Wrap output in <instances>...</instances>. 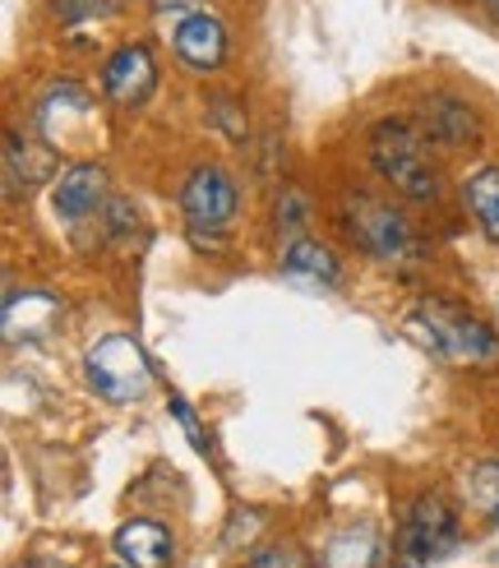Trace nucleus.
Returning a JSON list of instances; mask_svg holds the SVG:
<instances>
[{"instance_id":"1","label":"nucleus","mask_w":499,"mask_h":568,"mask_svg":"<svg viewBox=\"0 0 499 568\" xmlns=\"http://www.w3.org/2000/svg\"><path fill=\"white\" fill-rule=\"evenodd\" d=\"M370 162L388 185L411 199V204H435L439 199V172H435V162L426 153V134H416L407 121L375 125Z\"/></svg>"},{"instance_id":"2","label":"nucleus","mask_w":499,"mask_h":568,"mask_svg":"<svg viewBox=\"0 0 499 568\" xmlns=\"http://www.w3.org/2000/svg\"><path fill=\"white\" fill-rule=\"evenodd\" d=\"M411 333L421 337V347L435 352L449 365H467V371H486L499 361V337L467 310L454 305H426L411 315Z\"/></svg>"},{"instance_id":"3","label":"nucleus","mask_w":499,"mask_h":568,"mask_svg":"<svg viewBox=\"0 0 499 568\" xmlns=\"http://www.w3.org/2000/svg\"><path fill=\"white\" fill-rule=\"evenodd\" d=\"M83 371H89V384L106 403H134L153 388V365L130 333H106L83 361Z\"/></svg>"},{"instance_id":"4","label":"nucleus","mask_w":499,"mask_h":568,"mask_svg":"<svg viewBox=\"0 0 499 568\" xmlns=\"http://www.w3.org/2000/svg\"><path fill=\"white\" fill-rule=\"evenodd\" d=\"M454 541H458V508L444 495H421L398 527V555L407 568L439 559Z\"/></svg>"},{"instance_id":"5","label":"nucleus","mask_w":499,"mask_h":568,"mask_svg":"<svg viewBox=\"0 0 499 568\" xmlns=\"http://www.w3.org/2000/svg\"><path fill=\"white\" fill-rule=\"evenodd\" d=\"M347 232L352 241L370 254V260L379 264H398L411 254V232H407V222L403 213H394L388 204H379V199L370 194H347Z\"/></svg>"},{"instance_id":"6","label":"nucleus","mask_w":499,"mask_h":568,"mask_svg":"<svg viewBox=\"0 0 499 568\" xmlns=\"http://www.w3.org/2000/svg\"><path fill=\"white\" fill-rule=\"evenodd\" d=\"M236 204H241V190L222 166H194L181 185V209L194 232H227Z\"/></svg>"},{"instance_id":"7","label":"nucleus","mask_w":499,"mask_h":568,"mask_svg":"<svg viewBox=\"0 0 499 568\" xmlns=\"http://www.w3.org/2000/svg\"><path fill=\"white\" fill-rule=\"evenodd\" d=\"M106 204V172L93 162H74L55 176V190H51V209L65 226H83L89 217H98Z\"/></svg>"},{"instance_id":"8","label":"nucleus","mask_w":499,"mask_h":568,"mask_svg":"<svg viewBox=\"0 0 499 568\" xmlns=\"http://www.w3.org/2000/svg\"><path fill=\"white\" fill-rule=\"evenodd\" d=\"M172 47L190 70L208 74V70H217L222 61H227V23H222L217 14H208V10H190L172 28Z\"/></svg>"},{"instance_id":"9","label":"nucleus","mask_w":499,"mask_h":568,"mask_svg":"<svg viewBox=\"0 0 499 568\" xmlns=\"http://www.w3.org/2000/svg\"><path fill=\"white\" fill-rule=\"evenodd\" d=\"M102 89L116 106H144L149 93L157 89V65L149 47H121L111 61L102 65Z\"/></svg>"},{"instance_id":"10","label":"nucleus","mask_w":499,"mask_h":568,"mask_svg":"<svg viewBox=\"0 0 499 568\" xmlns=\"http://www.w3.org/2000/svg\"><path fill=\"white\" fill-rule=\"evenodd\" d=\"M111 546H116L121 564H130V568H166V564H172V555H176L172 531H166L162 523H149V518L125 523Z\"/></svg>"},{"instance_id":"11","label":"nucleus","mask_w":499,"mask_h":568,"mask_svg":"<svg viewBox=\"0 0 499 568\" xmlns=\"http://www.w3.org/2000/svg\"><path fill=\"white\" fill-rule=\"evenodd\" d=\"M421 125H426L430 144H467V139H477V116H471V106H462L454 98L426 102Z\"/></svg>"},{"instance_id":"12","label":"nucleus","mask_w":499,"mask_h":568,"mask_svg":"<svg viewBox=\"0 0 499 568\" xmlns=\"http://www.w3.org/2000/svg\"><path fill=\"white\" fill-rule=\"evenodd\" d=\"M319 564L324 568H379V536L370 527H347L338 536H328Z\"/></svg>"},{"instance_id":"13","label":"nucleus","mask_w":499,"mask_h":568,"mask_svg":"<svg viewBox=\"0 0 499 568\" xmlns=\"http://www.w3.org/2000/svg\"><path fill=\"white\" fill-rule=\"evenodd\" d=\"M283 268L296 273V277H315V282H338V260L333 250L310 241V236H292L287 250H283Z\"/></svg>"},{"instance_id":"14","label":"nucleus","mask_w":499,"mask_h":568,"mask_svg":"<svg viewBox=\"0 0 499 568\" xmlns=\"http://www.w3.org/2000/svg\"><path fill=\"white\" fill-rule=\"evenodd\" d=\"M462 199H467L471 217H477V226L499 245V166H486V172L471 176L462 185Z\"/></svg>"},{"instance_id":"15","label":"nucleus","mask_w":499,"mask_h":568,"mask_svg":"<svg viewBox=\"0 0 499 568\" xmlns=\"http://www.w3.org/2000/svg\"><path fill=\"white\" fill-rule=\"evenodd\" d=\"M467 495L477 504V514H486L490 523H499V463H481L467 476Z\"/></svg>"},{"instance_id":"16","label":"nucleus","mask_w":499,"mask_h":568,"mask_svg":"<svg viewBox=\"0 0 499 568\" xmlns=\"http://www.w3.org/2000/svg\"><path fill=\"white\" fill-rule=\"evenodd\" d=\"M245 568H315V559L305 555L296 541H273V546H264L255 559H249Z\"/></svg>"},{"instance_id":"17","label":"nucleus","mask_w":499,"mask_h":568,"mask_svg":"<svg viewBox=\"0 0 499 568\" xmlns=\"http://www.w3.org/2000/svg\"><path fill=\"white\" fill-rule=\"evenodd\" d=\"M305 199L296 194V190H283V199H277V232H287V236H296L301 226H305Z\"/></svg>"},{"instance_id":"18","label":"nucleus","mask_w":499,"mask_h":568,"mask_svg":"<svg viewBox=\"0 0 499 568\" xmlns=\"http://www.w3.org/2000/svg\"><path fill=\"white\" fill-rule=\"evenodd\" d=\"M55 14L61 19H106V14H116V6L111 0H55Z\"/></svg>"},{"instance_id":"19","label":"nucleus","mask_w":499,"mask_h":568,"mask_svg":"<svg viewBox=\"0 0 499 568\" xmlns=\"http://www.w3.org/2000/svg\"><path fill=\"white\" fill-rule=\"evenodd\" d=\"M208 106H213V121H217L222 130H227L232 139H241V134H245V125L236 121V102H232V98H208Z\"/></svg>"},{"instance_id":"20","label":"nucleus","mask_w":499,"mask_h":568,"mask_svg":"<svg viewBox=\"0 0 499 568\" xmlns=\"http://www.w3.org/2000/svg\"><path fill=\"white\" fill-rule=\"evenodd\" d=\"M172 412L181 416V425H185V430H190V439H194V444H200V448H208V444H204V435H200V425H194V416H190V407H185V397H172Z\"/></svg>"},{"instance_id":"21","label":"nucleus","mask_w":499,"mask_h":568,"mask_svg":"<svg viewBox=\"0 0 499 568\" xmlns=\"http://www.w3.org/2000/svg\"><path fill=\"white\" fill-rule=\"evenodd\" d=\"M157 10H176V14H190V10H204L200 0H157Z\"/></svg>"},{"instance_id":"22","label":"nucleus","mask_w":499,"mask_h":568,"mask_svg":"<svg viewBox=\"0 0 499 568\" xmlns=\"http://www.w3.org/2000/svg\"><path fill=\"white\" fill-rule=\"evenodd\" d=\"M23 568H61V564H47V559H38V564H23Z\"/></svg>"},{"instance_id":"23","label":"nucleus","mask_w":499,"mask_h":568,"mask_svg":"<svg viewBox=\"0 0 499 568\" xmlns=\"http://www.w3.org/2000/svg\"><path fill=\"white\" fill-rule=\"evenodd\" d=\"M486 10H490V14L499 19V0H486Z\"/></svg>"}]
</instances>
